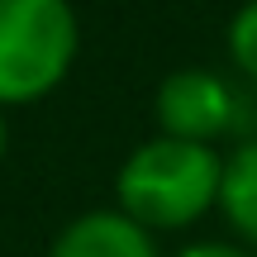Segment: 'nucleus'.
Here are the masks:
<instances>
[{"instance_id": "4", "label": "nucleus", "mask_w": 257, "mask_h": 257, "mask_svg": "<svg viewBox=\"0 0 257 257\" xmlns=\"http://www.w3.org/2000/svg\"><path fill=\"white\" fill-rule=\"evenodd\" d=\"M48 257H162L157 238L119 210H86L53 238Z\"/></svg>"}, {"instance_id": "2", "label": "nucleus", "mask_w": 257, "mask_h": 257, "mask_svg": "<svg viewBox=\"0 0 257 257\" xmlns=\"http://www.w3.org/2000/svg\"><path fill=\"white\" fill-rule=\"evenodd\" d=\"M81 53L72 0H0V105H34L67 81Z\"/></svg>"}, {"instance_id": "8", "label": "nucleus", "mask_w": 257, "mask_h": 257, "mask_svg": "<svg viewBox=\"0 0 257 257\" xmlns=\"http://www.w3.org/2000/svg\"><path fill=\"white\" fill-rule=\"evenodd\" d=\"M5 148H10V128H5V114H0V157H5Z\"/></svg>"}, {"instance_id": "5", "label": "nucleus", "mask_w": 257, "mask_h": 257, "mask_svg": "<svg viewBox=\"0 0 257 257\" xmlns=\"http://www.w3.org/2000/svg\"><path fill=\"white\" fill-rule=\"evenodd\" d=\"M219 214L238 233V248L257 257V138H243L224 157V181H219Z\"/></svg>"}, {"instance_id": "7", "label": "nucleus", "mask_w": 257, "mask_h": 257, "mask_svg": "<svg viewBox=\"0 0 257 257\" xmlns=\"http://www.w3.org/2000/svg\"><path fill=\"white\" fill-rule=\"evenodd\" d=\"M176 257H252V252L238 248V243H219V238H210V243H191V248H181Z\"/></svg>"}, {"instance_id": "1", "label": "nucleus", "mask_w": 257, "mask_h": 257, "mask_svg": "<svg viewBox=\"0 0 257 257\" xmlns=\"http://www.w3.org/2000/svg\"><path fill=\"white\" fill-rule=\"evenodd\" d=\"M219 181H224V157L210 143L153 134L119 162L114 210L128 214L153 238L176 233L205 219L210 210H219Z\"/></svg>"}, {"instance_id": "3", "label": "nucleus", "mask_w": 257, "mask_h": 257, "mask_svg": "<svg viewBox=\"0 0 257 257\" xmlns=\"http://www.w3.org/2000/svg\"><path fill=\"white\" fill-rule=\"evenodd\" d=\"M153 119L157 134L167 138L214 148V138H224L238 119V95L224 76L205 72V67H176L153 91Z\"/></svg>"}, {"instance_id": "6", "label": "nucleus", "mask_w": 257, "mask_h": 257, "mask_svg": "<svg viewBox=\"0 0 257 257\" xmlns=\"http://www.w3.org/2000/svg\"><path fill=\"white\" fill-rule=\"evenodd\" d=\"M224 48H229L233 67H238L248 81H257V0H243L233 10L229 29H224Z\"/></svg>"}]
</instances>
